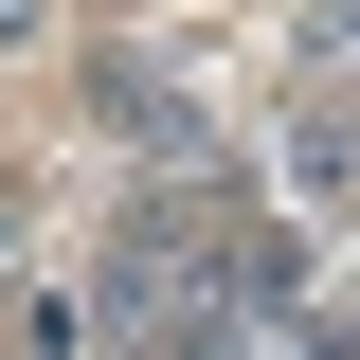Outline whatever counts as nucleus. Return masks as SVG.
<instances>
[{
    "instance_id": "f257e3e1",
    "label": "nucleus",
    "mask_w": 360,
    "mask_h": 360,
    "mask_svg": "<svg viewBox=\"0 0 360 360\" xmlns=\"http://www.w3.org/2000/svg\"><path fill=\"white\" fill-rule=\"evenodd\" d=\"M90 108H108L144 162H180V144H198V108H180V72H162V54H108V72H90Z\"/></svg>"
},
{
    "instance_id": "f03ea898",
    "label": "nucleus",
    "mask_w": 360,
    "mask_h": 360,
    "mask_svg": "<svg viewBox=\"0 0 360 360\" xmlns=\"http://www.w3.org/2000/svg\"><path fill=\"white\" fill-rule=\"evenodd\" d=\"M288 162H307L324 198L360 217V90H307V127H288Z\"/></svg>"
},
{
    "instance_id": "7ed1b4c3",
    "label": "nucleus",
    "mask_w": 360,
    "mask_h": 360,
    "mask_svg": "<svg viewBox=\"0 0 360 360\" xmlns=\"http://www.w3.org/2000/svg\"><path fill=\"white\" fill-rule=\"evenodd\" d=\"M37 37H54V0H0V54H37Z\"/></svg>"
},
{
    "instance_id": "20e7f679",
    "label": "nucleus",
    "mask_w": 360,
    "mask_h": 360,
    "mask_svg": "<svg viewBox=\"0 0 360 360\" xmlns=\"http://www.w3.org/2000/svg\"><path fill=\"white\" fill-rule=\"evenodd\" d=\"M0 288H18V217H0Z\"/></svg>"
}]
</instances>
